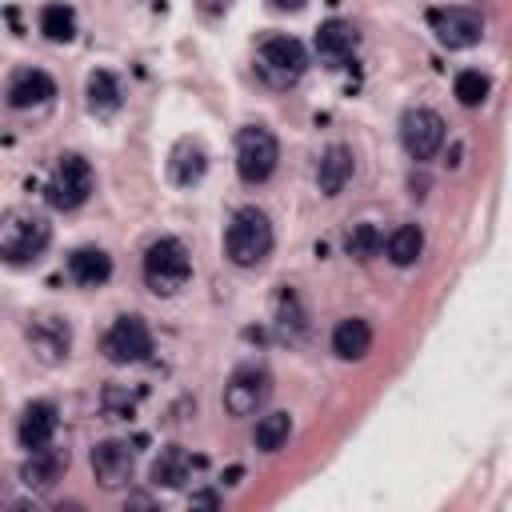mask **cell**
Instances as JSON below:
<instances>
[{"label": "cell", "mask_w": 512, "mask_h": 512, "mask_svg": "<svg viewBox=\"0 0 512 512\" xmlns=\"http://www.w3.org/2000/svg\"><path fill=\"white\" fill-rule=\"evenodd\" d=\"M276 236H272V224L260 208H240L224 232V252L236 268H256L268 260Z\"/></svg>", "instance_id": "obj_1"}, {"label": "cell", "mask_w": 512, "mask_h": 512, "mask_svg": "<svg viewBox=\"0 0 512 512\" xmlns=\"http://www.w3.org/2000/svg\"><path fill=\"white\" fill-rule=\"evenodd\" d=\"M192 276V260H188V248L176 240V236H160L148 244L144 252V284L156 292V296H172L188 284Z\"/></svg>", "instance_id": "obj_2"}, {"label": "cell", "mask_w": 512, "mask_h": 512, "mask_svg": "<svg viewBox=\"0 0 512 512\" xmlns=\"http://www.w3.org/2000/svg\"><path fill=\"white\" fill-rule=\"evenodd\" d=\"M52 240V228L40 212H28V208H16L4 216V228H0V252L8 264H28L36 260Z\"/></svg>", "instance_id": "obj_3"}, {"label": "cell", "mask_w": 512, "mask_h": 512, "mask_svg": "<svg viewBox=\"0 0 512 512\" xmlns=\"http://www.w3.org/2000/svg\"><path fill=\"white\" fill-rule=\"evenodd\" d=\"M304 68H308V52L292 36H268L256 52V72L272 88H292L304 76Z\"/></svg>", "instance_id": "obj_4"}, {"label": "cell", "mask_w": 512, "mask_h": 512, "mask_svg": "<svg viewBox=\"0 0 512 512\" xmlns=\"http://www.w3.org/2000/svg\"><path fill=\"white\" fill-rule=\"evenodd\" d=\"M276 160H280V144L268 128H260V124L240 128V136H236V172H240L244 184H264L276 172Z\"/></svg>", "instance_id": "obj_5"}, {"label": "cell", "mask_w": 512, "mask_h": 512, "mask_svg": "<svg viewBox=\"0 0 512 512\" xmlns=\"http://www.w3.org/2000/svg\"><path fill=\"white\" fill-rule=\"evenodd\" d=\"M88 192H92L88 160L84 156H60L52 176H48V184H44V200L52 208H60V212H72V208H80L88 200Z\"/></svg>", "instance_id": "obj_6"}, {"label": "cell", "mask_w": 512, "mask_h": 512, "mask_svg": "<svg viewBox=\"0 0 512 512\" xmlns=\"http://www.w3.org/2000/svg\"><path fill=\"white\" fill-rule=\"evenodd\" d=\"M400 144L412 160H432L444 144V120L432 108H408L400 116Z\"/></svg>", "instance_id": "obj_7"}, {"label": "cell", "mask_w": 512, "mask_h": 512, "mask_svg": "<svg viewBox=\"0 0 512 512\" xmlns=\"http://www.w3.org/2000/svg\"><path fill=\"white\" fill-rule=\"evenodd\" d=\"M272 392V376L264 368H236L224 384V412L228 416H252Z\"/></svg>", "instance_id": "obj_8"}, {"label": "cell", "mask_w": 512, "mask_h": 512, "mask_svg": "<svg viewBox=\"0 0 512 512\" xmlns=\"http://www.w3.org/2000/svg\"><path fill=\"white\" fill-rule=\"evenodd\" d=\"M428 24H432V32H436V40H440L444 48H472V44L484 36L480 12H476V8H460V4L428 12Z\"/></svg>", "instance_id": "obj_9"}, {"label": "cell", "mask_w": 512, "mask_h": 512, "mask_svg": "<svg viewBox=\"0 0 512 512\" xmlns=\"http://www.w3.org/2000/svg\"><path fill=\"white\" fill-rule=\"evenodd\" d=\"M104 352L112 364H136L152 352V332L140 316H116V324L104 336Z\"/></svg>", "instance_id": "obj_10"}, {"label": "cell", "mask_w": 512, "mask_h": 512, "mask_svg": "<svg viewBox=\"0 0 512 512\" xmlns=\"http://www.w3.org/2000/svg\"><path fill=\"white\" fill-rule=\"evenodd\" d=\"M88 460H92V476L100 480V488H120V484H128L136 456H132L128 440H100Z\"/></svg>", "instance_id": "obj_11"}, {"label": "cell", "mask_w": 512, "mask_h": 512, "mask_svg": "<svg viewBox=\"0 0 512 512\" xmlns=\"http://www.w3.org/2000/svg\"><path fill=\"white\" fill-rule=\"evenodd\" d=\"M28 344L32 352L44 360V364H60L68 356V344H72V332L60 316H36L28 324Z\"/></svg>", "instance_id": "obj_12"}, {"label": "cell", "mask_w": 512, "mask_h": 512, "mask_svg": "<svg viewBox=\"0 0 512 512\" xmlns=\"http://www.w3.org/2000/svg\"><path fill=\"white\" fill-rule=\"evenodd\" d=\"M16 436H20V444H24L28 452L52 444V436H56V408H52L48 400H32V404L20 412Z\"/></svg>", "instance_id": "obj_13"}, {"label": "cell", "mask_w": 512, "mask_h": 512, "mask_svg": "<svg viewBox=\"0 0 512 512\" xmlns=\"http://www.w3.org/2000/svg\"><path fill=\"white\" fill-rule=\"evenodd\" d=\"M52 96H56V84H52V76L40 72V68H24V72H16L12 84H8V104H12V108H36V104H44V100H52Z\"/></svg>", "instance_id": "obj_14"}, {"label": "cell", "mask_w": 512, "mask_h": 512, "mask_svg": "<svg viewBox=\"0 0 512 512\" xmlns=\"http://www.w3.org/2000/svg\"><path fill=\"white\" fill-rule=\"evenodd\" d=\"M352 48H356V28H352V24H344V20H324V24L316 28V56H320L324 64L348 60Z\"/></svg>", "instance_id": "obj_15"}, {"label": "cell", "mask_w": 512, "mask_h": 512, "mask_svg": "<svg viewBox=\"0 0 512 512\" xmlns=\"http://www.w3.org/2000/svg\"><path fill=\"white\" fill-rule=\"evenodd\" d=\"M68 468V452H60V448H36L28 460H24V468H20V480L28 484V488H48V484H56L60 480V472Z\"/></svg>", "instance_id": "obj_16"}, {"label": "cell", "mask_w": 512, "mask_h": 512, "mask_svg": "<svg viewBox=\"0 0 512 512\" xmlns=\"http://www.w3.org/2000/svg\"><path fill=\"white\" fill-rule=\"evenodd\" d=\"M68 276L84 288H100L112 276V256L104 248H76L68 256Z\"/></svg>", "instance_id": "obj_17"}, {"label": "cell", "mask_w": 512, "mask_h": 512, "mask_svg": "<svg viewBox=\"0 0 512 512\" xmlns=\"http://www.w3.org/2000/svg\"><path fill=\"white\" fill-rule=\"evenodd\" d=\"M316 180H320V192H324V196H340L344 184L352 180V152H348L344 144L324 148L320 168H316Z\"/></svg>", "instance_id": "obj_18"}, {"label": "cell", "mask_w": 512, "mask_h": 512, "mask_svg": "<svg viewBox=\"0 0 512 512\" xmlns=\"http://www.w3.org/2000/svg\"><path fill=\"white\" fill-rule=\"evenodd\" d=\"M368 348H372V328H368V320L348 316V320L336 324V332H332V352H336L340 360H364Z\"/></svg>", "instance_id": "obj_19"}, {"label": "cell", "mask_w": 512, "mask_h": 512, "mask_svg": "<svg viewBox=\"0 0 512 512\" xmlns=\"http://www.w3.org/2000/svg\"><path fill=\"white\" fill-rule=\"evenodd\" d=\"M204 168H208V156H204V148H200L196 140H180V144L172 148V160H168V176H172L180 188L196 184V180L204 176Z\"/></svg>", "instance_id": "obj_20"}, {"label": "cell", "mask_w": 512, "mask_h": 512, "mask_svg": "<svg viewBox=\"0 0 512 512\" xmlns=\"http://www.w3.org/2000/svg\"><path fill=\"white\" fill-rule=\"evenodd\" d=\"M84 96H88V108H92L96 116H112V112L120 108V100H124V92H120V80H116L108 68H96V72L88 76V84H84Z\"/></svg>", "instance_id": "obj_21"}, {"label": "cell", "mask_w": 512, "mask_h": 512, "mask_svg": "<svg viewBox=\"0 0 512 512\" xmlns=\"http://www.w3.org/2000/svg\"><path fill=\"white\" fill-rule=\"evenodd\" d=\"M420 252H424V232H420L416 224H400V228L388 236V260H392L396 268L416 264Z\"/></svg>", "instance_id": "obj_22"}, {"label": "cell", "mask_w": 512, "mask_h": 512, "mask_svg": "<svg viewBox=\"0 0 512 512\" xmlns=\"http://www.w3.org/2000/svg\"><path fill=\"white\" fill-rule=\"evenodd\" d=\"M188 480V452L180 444H168L160 448L156 464H152V484H164V488H176Z\"/></svg>", "instance_id": "obj_23"}, {"label": "cell", "mask_w": 512, "mask_h": 512, "mask_svg": "<svg viewBox=\"0 0 512 512\" xmlns=\"http://www.w3.org/2000/svg\"><path fill=\"white\" fill-rule=\"evenodd\" d=\"M288 436H292V416L288 412H264L256 420V432H252V440H256L260 452H276Z\"/></svg>", "instance_id": "obj_24"}, {"label": "cell", "mask_w": 512, "mask_h": 512, "mask_svg": "<svg viewBox=\"0 0 512 512\" xmlns=\"http://www.w3.org/2000/svg\"><path fill=\"white\" fill-rule=\"evenodd\" d=\"M40 32L52 40V44H68L76 36V12L68 4H48L40 12Z\"/></svg>", "instance_id": "obj_25"}, {"label": "cell", "mask_w": 512, "mask_h": 512, "mask_svg": "<svg viewBox=\"0 0 512 512\" xmlns=\"http://www.w3.org/2000/svg\"><path fill=\"white\" fill-rule=\"evenodd\" d=\"M452 92H456V100H460L464 108H476V104L488 100V76L476 72V68H464V72L452 80Z\"/></svg>", "instance_id": "obj_26"}, {"label": "cell", "mask_w": 512, "mask_h": 512, "mask_svg": "<svg viewBox=\"0 0 512 512\" xmlns=\"http://www.w3.org/2000/svg\"><path fill=\"white\" fill-rule=\"evenodd\" d=\"M380 232H376V224H352L348 232H344V252L348 256H356V260H368V256H376L380 252Z\"/></svg>", "instance_id": "obj_27"}, {"label": "cell", "mask_w": 512, "mask_h": 512, "mask_svg": "<svg viewBox=\"0 0 512 512\" xmlns=\"http://www.w3.org/2000/svg\"><path fill=\"white\" fill-rule=\"evenodd\" d=\"M188 504H204V508H216V504H220V496H216V492H192V496H188Z\"/></svg>", "instance_id": "obj_28"}, {"label": "cell", "mask_w": 512, "mask_h": 512, "mask_svg": "<svg viewBox=\"0 0 512 512\" xmlns=\"http://www.w3.org/2000/svg\"><path fill=\"white\" fill-rule=\"evenodd\" d=\"M272 4H276V8H300L304 0H272Z\"/></svg>", "instance_id": "obj_29"}]
</instances>
